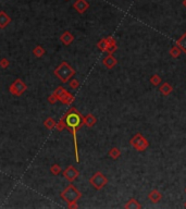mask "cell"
<instances>
[{
    "instance_id": "d6a6232c",
    "label": "cell",
    "mask_w": 186,
    "mask_h": 209,
    "mask_svg": "<svg viewBox=\"0 0 186 209\" xmlns=\"http://www.w3.org/2000/svg\"><path fill=\"white\" fill-rule=\"evenodd\" d=\"M185 193H186V187H185Z\"/></svg>"
},
{
    "instance_id": "52a82bcc",
    "label": "cell",
    "mask_w": 186,
    "mask_h": 209,
    "mask_svg": "<svg viewBox=\"0 0 186 209\" xmlns=\"http://www.w3.org/2000/svg\"><path fill=\"white\" fill-rule=\"evenodd\" d=\"M62 174L66 180L69 181L70 183H72V182L76 180V178L80 175V171L75 169V167L69 166V167H66L64 171H62Z\"/></svg>"
},
{
    "instance_id": "9c48e42d",
    "label": "cell",
    "mask_w": 186,
    "mask_h": 209,
    "mask_svg": "<svg viewBox=\"0 0 186 209\" xmlns=\"http://www.w3.org/2000/svg\"><path fill=\"white\" fill-rule=\"evenodd\" d=\"M60 41L63 44V45H64V46H69V45H71V44L74 41V36H73V34H72V33L66 31L64 33H62V34H61Z\"/></svg>"
},
{
    "instance_id": "836d02e7",
    "label": "cell",
    "mask_w": 186,
    "mask_h": 209,
    "mask_svg": "<svg viewBox=\"0 0 186 209\" xmlns=\"http://www.w3.org/2000/svg\"><path fill=\"white\" fill-rule=\"evenodd\" d=\"M66 1H69V0H66Z\"/></svg>"
},
{
    "instance_id": "5b68a950",
    "label": "cell",
    "mask_w": 186,
    "mask_h": 209,
    "mask_svg": "<svg viewBox=\"0 0 186 209\" xmlns=\"http://www.w3.org/2000/svg\"><path fill=\"white\" fill-rule=\"evenodd\" d=\"M27 89V86L24 83L21 78H17L11 83V85L9 86V92L10 94H12L13 96H22L23 93Z\"/></svg>"
},
{
    "instance_id": "603a6c76",
    "label": "cell",
    "mask_w": 186,
    "mask_h": 209,
    "mask_svg": "<svg viewBox=\"0 0 186 209\" xmlns=\"http://www.w3.org/2000/svg\"><path fill=\"white\" fill-rule=\"evenodd\" d=\"M66 89L64 88V87H62V86H59V87H58V88L54 91L53 94H54V96L57 97L58 100L60 101V99L62 98V96L66 94Z\"/></svg>"
},
{
    "instance_id": "277c9868",
    "label": "cell",
    "mask_w": 186,
    "mask_h": 209,
    "mask_svg": "<svg viewBox=\"0 0 186 209\" xmlns=\"http://www.w3.org/2000/svg\"><path fill=\"white\" fill-rule=\"evenodd\" d=\"M89 183L92 184L95 189L99 191V189H101L108 184V179H107V177L103 174L102 172L98 171L96 173H94L92 175V178L89 179Z\"/></svg>"
},
{
    "instance_id": "7a4b0ae2",
    "label": "cell",
    "mask_w": 186,
    "mask_h": 209,
    "mask_svg": "<svg viewBox=\"0 0 186 209\" xmlns=\"http://www.w3.org/2000/svg\"><path fill=\"white\" fill-rule=\"evenodd\" d=\"M54 75H56L62 83H68V82L75 75V70L73 69L66 61H62V62L54 69Z\"/></svg>"
},
{
    "instance_id": "f546056e",
    "label": "cell",
    "mask_w": 186,
    "mask_h": 209,
    "mask_svg": "<svg viewBox=\"0 0 186 209\" xmlns=\"http://www.w3.org/2000/svg\"><path fill=\"white\" fill-rule=\"evenodd\" d=\"M57 101H58V99H57V97L54 96V94L50 95V96L48 97V103H51V105H54V103H57Z\"/></svg>"
},
{
    "instance_id": "4316f807",
    "label": "cell",
    "mask_w": 186,
    "mask_h": 209,
    "mask_svg": "<svg viewBox=\"0 0 186 209\" xmlns=\"http://www.w3.org/2000/svg\"><path fill=\"white\" fill-rule=\"evenodd\" d=\"M54 129L57 130V131H59V132H61V131H63V130L66 129V124H64V121H63V119H61V120H59L56 123V128Z\"/></svg>"
},
{
    "instance_id": "4fadbf2b",
    "label": "cell",
    "mask_w": 186,
    "mask_h": 209,
    "mask_svg": "<svg viewBox=\"0 0 186 209\" xmlns=\"http://www.w3.org/2000/svg\"><path fill=\"white\" fill-rule=\"evenodd\" d=\"M148 198H149V201H152V203H159V201H161V198H162V195H161V193L159 192V191H157V189H152L151 192L148 194Z\"/></svg>"
},
{
    "instance_id": "5bb4252c",
    "label": "cell",
    "mask_w": 186,
    "mask_h": 209,
    "mask_svg": "<svg viewBox=\"0 0 186 209\" xmlns=\"http://www.w3.org/2000/svg\"><path fill=\"white\" fill-rule=\"evenodd\" d=\"M74 99H75L74 95L70 94V93L66 91V93L62 96V98L60 99V101L62 103H64V105H66V106H70V105H71V103L74 101Z\"/></svg>"
},
{
    "instance_id": "ac0fdd59",
    "label": "cell",
    "mask_w": 186,
    "mask_h": 209,
    "mask_svg": "<svg viewBox=\"0 0 186 209\" xmlns=\"http://www.w3.org/2000/svg\"><path fill=\"white\" fill-rule=\"evenodd\" d=\"M110 40H111V37H107V38H103L101 39L99 43L97 44V47L100 49L101 51H106L107 50V47H108L109 43H110Z\"/></svg>"
},
{
    "instance_id": "cb8c5ba5",
    "label": "cell",
    "mask_w": 186,
    "mask_h": 209,
    "mask_svg": "<svg viewBox=\"0 0 186 209\" xmlns=\"http://www.w3.org/2000/svg\"><path fill=\"white\" fill-rule=\"evenodd\" d=\"M50 172H51L53 175H59L62 172V169H61V167L58 164V163H54L50 167Z\"/></svg>"
},
{
    "instance_id": "83f0119b",
    "label": "cell",
    "mask_w": 186,
    "mask_h": 209,
    "mask_svg": "<svg viewBox=\"0 0 186 209\" xmlns=\"http://www.w3.org/2000/svg\"><path fill=\"white\" fill-rule=\"evenodd\" d=\"M69 84H70V88H72V89H76V88H78V86H80V82H78V80H76V78H71Z\"/></svg>"
},
{
    "instance_id": "4dcf8cb0",
    "label": "cell",
    "mask_w": 186,
    "mask_h": 209,
    "mask_svg": "<svg viewBox=\"0 0 186 209\" xmlns=\"http://www.w3.org/2000/svg\"><path fill=\"white\" fill-rule=\"evenodd\" d=\"M184 6L186 7V0H185V1H184Z\"/></svg>"
},
{
    "instance_id": "8fae6325",
    "label": "cell",
    "mask_w": 186,
    "mask_h": 209,
    "mask_svg": "<svg viewBox=\"0 0 186 209\" xmlns=\"http://www.w3.org/2000/svg\"><path fill=\"white\" fill-rule=\"evenodd\" d=\"M11 22V17L5 11H0V29H6Z\"/></svg>"
},
{
    "instance_id": "ffe728a7",
    "label": "cell",
    "mask_w": 186,
    "mask_h": 209,
    "mask_svg": "<svg viewBox=\"0 0 186 209\" xmlns=\"http://www.w3.org/2000/svg\"><path fill=\"white\" fill-rule=\"evenodd\" d=\"M117 43H115V39L113 37H111V40H110V43H109L108 47H107L106 52L112 54L115 50H117Z\"/></svg>"
},
{
    "instance_id": "8992f818",
    "label": "cell",
    "mask_w": 186,
    "mask_h": 209,
    "mask_svg": "<svg viewBox=\"0 0 186 209\" xmlns=\"http://www.w3.org/2000/svg\"><path fill=\"white\" fill-rule=\"evenodd\" d=\"M130 143H131V145H132L136 150H138V152H143V150L148 148V146H149L148 140L144 137L140 133H137V134L135 135L134 137L130 140Z\"/></svg>"
},
{
    "instance_id": "ba28073f",
    "label": "cell",
    "mask_w": 186,
    "mask_h": 209,
    "mask_svg": "<svg viewBox=\"0 0 186 209\" xmlns=\"http://www.w3.org/2000/svg\"><path fill=\"white\" fill-rule=\"evenodd\" d=\"M73 8L76 10L78 13L80 14H83L85 13L89 8V3L88 1H86V0H75L74 3H73Z\"/></svg>"
},
{
    "instance_id": "1f68e13d",
    "label": "cell",
    "mask_w": 186,
    "mask_h": 209,
    "mask_svg": "<svg viewBox=\"0 0 186 209\" xmlns=\"http://www.w3.org/2000/svg\"><path fill=\"white\" fill-rule=\"evenodd\" d=\"M184 207H185V208H186V201H185V205H184Z\"/></svg>"
},
{
    "instance_id": "7c38bea8",
    "label": "cell",
    "mask_w": 186,
    "mask_h": 209,
    "mask_svg": "<svg viewBox=\"0 0 186 209\" xmlns=\"http://www.w3.org/2000/svg\"><path fill=\"white\" fill-rule=\"evenodd\" d=\"M97 122V119L95 118L94 115L92 113H88V115H86L85 117H83V123L84 125H86L87 128H93V126L96 124Z\"/></svg>"
},
{
    "instance_id": "d4e9b609",
    "label": "cell",
    "mask_w": 186,
    "mask_h": 209,
    "mask_svg": "<svg viewBox=\"0 0 186 209\" xmlns=\"http://www.w3.org/2000/svg\"><path fill=\"white\" fill-rule=\"evenodd\" d=\"M181 49L178 48V46H174V47H172L171 50H170V54H171L173 58H178L180 57V54H181Z\"/></svg>"
},
{
    "instance_id": "30bf717a",
    "label": "cell",
    "mask_w": 186,
    "mask_h": 209,
    "mask_svg": "<svg viewBox=\"0 0 186 209\" xmlns=\"http://www.w3.org/2000/svg\"><path fill=\"white\" fill-rule=\"evenodd\" d=\"M102 63L107 69H112V68L115 66V64L117 63V60L113 57V54H109L108 56H107V57L102 60Z\"/></svg>"
},
{
    "instance_id": "f1b7e54d",
    "label": "cell",
    "mask_w": 186,
    "mask_h": 209,
    "mask_svg": "<svg viewBox=\"0 0 186 209\" xmlns=\"http://www.w3.org/2000/svg\"><path fill=\"white\" fill-rule=\"evenodd\" d=\"M10 66V62L7 58H2V59H0V68H2V69H7L8 66Z\"/></svg>"
},
{
    "instance_id": "3957f363",
    "label": "cell",
    "mask_w": 186,
    "mask_h": 209,
    "mask_svg": "<svg viewBox=\"0 0 186 209\" xmlns=\"http://www.w3.org/2000/svg\"><path fill=\"white\" fill-rule=\"evenodd\" d=\"M60 197L68 204V206L71 204H76L78 199L82 198V193L75 187L73 184H69L66 189L60 193Z\"/></svg>"
},
{
    "instance_id": "e0dca14e",
    "label": "cell",
    "mask_w": 186,
    "mask_h": 209,
    "mask_svg": "<svg viewBox=\"0 0 186 209\" xmlns=\"http://www.w3.org/2000/svg\"><path fill=\"white\" fill-rule=\"evenodd\" d=\"M159 91H160L161 94H163L164 96H168V95H170V93L173 91V87H172L169 83H163L162 85L160 86Z\"/></svg>"
},
{
    "instance_id": "7402d4cb",
    "label": "cell",
    "mask_w": 186,
    "mask_h": 209,
    "mask_svg": "<svg viewBox=\"0 0 186 209\" xmlns=\"http://www.w3.org/2000/svg\"><path fill=\"white\" fill-rule=\"evenodd\" d=\"M56 121H54V119H52V118H47L46 120H45V122H44V125L46 126V129L48 130H52L56 128Z\"/></svg>"
},
{
    "instance_id": "9a60e30c",
    "label": "cell",
    "mask_w": 186,
    "mask_h": 209,
    "mask_svg": "<svg viewBox=\"0 0 186 209\" xmlns=\"http://www.w3.org/2000/svg\"><path fill=\"white\" fill-rule=\"evenodd\" d=\"M176 46L181 49V51H183L186 54V32L183 34V36H181L180 39L176 41Z\"/></svg>"
},
{
    "instance_id": "44dd1931",
    "label": "cell",
    "mask_w": 186,
    "mask_h": 209,
    "mask_svg": "<svg viewBox=\"0 0 186 209\" xmlns=\"http://www.w3.org/2000/svg\"><path fill=\"white\" fill-rule=\"evenodd\" d=\"M108 155L112 159H117L121 156V150L119 148H117V147H113V148H111L109 150Z\"/></svg>"
},
{
    "instance_id": "2e32d148",
    "label": "cell",
    "mask_w": 186,
    "mask_h": 209,
    "mask_svg": "<svg viewBox=\"0 0 186 209\" xmlns=\"http://www.w3.org/2000/svg\"><path fill=\"white\" fill-rule=\"evenodd\" d=\"M124 208H126V209H140L142 208V206H140V204L138 203L135 198H132V199H130V201L126 203Z\"/></svg>"
},
{
    "instance_id": "484cf974",
    "label": "cell",
    "mask_w": 186,
    "mask_h": 209,
    "mask_svg": "<svg viewBox=\"0 0 186 209\" xmlns=\"http://www.w3.org/2000/svg\"><path fill=\"white\" fill-rule=\"evenodd\" d=\"M150 83L152 84V85H155V86H158L159 84L161 83V78L159 76L158 74H155V75H152L151 78H150Z\"/></svg>"
},
{
    "instance_id": "6da1fadb",
    "label": "cell",
    "mask_w": 186,
    "mask_h": 209,
    "mask_svg": "<svg viewBox=\"0 0 186 209\" xmlns=\"http://www.w3.org/2000/svg\"><path fill=\"white\" fill-rule=\"evenodd\" d=\"M66 124V129L71 132L73 136V143H74V152H75V161L80 162V155H78V138H76V132L84 125L83 123V115L81 112L76 110V108L72 107L69 111L66 112L64 117L62 118Z\"/></svg>"
},
{
    "instance_id": "d6986e66",
    "label": "cell",
    "mask_w": 186,
    "mask_h": 209,
    "mask_svg": "<svg viewBox=\"0 0 186 209\" xmlns=\"http://www.w3.org/2000/svg\"><path fill=\"white\" fill-rule=\"evenodd\" d=\"M45 54H46V50L43 48V46H40V45H38V46H36L33 49V54L36 58H41Z\"/></svg>"
}]
</instances>
